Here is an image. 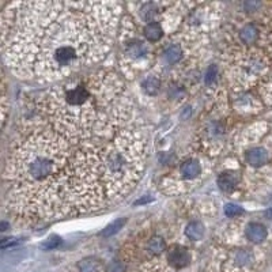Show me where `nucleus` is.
<instances>
[{
	"instance_id": "1",
	"label": "nucleus",
	"mask_w": 272,
	"mask_h": 272,
	"mask_svg": "<svg viewBox=\"0 0 272 272\" xmlns=\"http://www.w3.org/2000/svg\"><path fill=\"white\" fill-rule=\"evenodd\" d=\"M120 14L114 2H14L2 15L3 59L21 79H64L106 57Z\"/></svg>"
},
{
	"instance_id": "2",
	"label": "nucleus",
	"mask_w": 272,
	"mask_h": 272,
	"mask_svg": "<svg viewBox=\"0 0 272 272\" xmlns=\"http://www.w3.org/2000/svg\"><path fill=\"white\" fill-rule=\"evenodd\" d=\"M75 151L55 131H37L15 146L5 169L7 203L24 218L72 214L71 183Z\"/></svg>"
},
{
	"instance_id": "3",
	"label": "nucleus",
	"mask_w": 272,
	"mask_h": 272,
	"mask_svg": "<svg viewBox=\"0 0 272 272\" xmlns=\"http://www.w3.org/2000/svg\"><path fill=\"white\" fill-rule=\"evenodd\" d=\"M122 83L116 74L95 72L71 78L53 87L43 99L41 110L51 129L71 145L113 138L125 118L120 105Z\"/></svg>"
},
{
	"instance_id": "4",
	"label": "nucleus",
	"mask_w": 272,
	"mask_h": 272,
	"mask_svg": "<svg viewBox=\"0 0 272 272\" xmlns=\"http://www.w3.org/2000/svg\"><path fill=\"white\" fill-rule=\"evenodd\" d=\"M146 157L145 138L138 131L121 129L105 145H99V181L106 203L131 192L143 176Z\"/></svg>"
},
{
	"instance_id": "5",
	"label": "nucleus",
	"mask_w": 272,
	"mask_h": 272,
	"mask_svg": "<svg viewBox=\"0 0 272 272\" xmlns=\"http://www.w3.org/2000/svg\"><path fill=\"white\" fill-rule=\"evenodd\" d=\"M223 61L227 78L241 90L256 85L268 70L267 57L254 47L239 45L230 48L226 52Z\"/></svg>"
},
{
	"instance_id": "6",
	"label": "nucleus",
	"mask_w": 272,
	"mask_h": 272,
	"mask_svg": "<svg viewBox=\"0 0 272 272\" xmlns=\"http://www.w3.org/2000/svg\"><path fill=\"white\" fill-rule=\"evenodd\" d=\"M121 67L122 72L129 78H135L139 72L149 68L153 61V51L150 43L145 38L136 37L133 25L129 18H125L121 25Z\"/></svg>"
},
{
	"instance_id": "7",
	"label": "nucleus",
	"mask_w": 272,
	"mask_h": 272,
	"mask_svg": "<svg viewBox=\"0 0 272 272\" xmlns=\"http://www.w3.org/2000/svg\"><path fill=\"white\" fill-rule=\"evenodd\" d=\"M204 174H207L206 162L196 155H189L162 180V191L169 195L187 193L202 183Z\"/></svg>"
},
{
	"instance_id": "8",
	"label": "nucleus",
	"mask_w": 272,
	"mask_h": 272,
	"mask_svg": "<svg viewBox=\"0 0 272 272\" xmlns=\"http://www.w3.org/2000/svg\"><path fill=\"white\" fill-rule=\"evenodd\" d=\"M223 105H218L215 110L202 127V147L211 155L219 154L225 149L227 142L229 122L226 120L225 113L222 112Z\"/></svg>"
},
{
	"instance_id": "9",
	"label": "nucleus",
	"mask_w": 272,
	"mask_h": 272,
	"mask_svg": "<svg viewBox=\"0 0 272 272\" xmlns=\"http://www.w3.org/2000/svg\"><path fill=\"white\" fill-rule=\"evenodd\" d=\"M256 264V250L242 245L230 249L225 260V267L229 272H249Z\"/></svg>"
},
{
	"instance_id": "10",
	"label": "nucleus",
	"mask_w": 272,
	"mask_h": 272,
	"mask_svg": "<svg viewBox=\"0 0 272 272\" xmlns=\"http://www.w3.org/2000/svg\"><path fill=\"white\" fill-rule=\"evenodd\" d=\"M191 261H192L191 250L184 245H172L165 253V263L173 269H183L188 267Z\"/></svg>"
},
{
	"instance_id": "11",
	"label": "nucleus",
	"mask_w": 272,
	"mask_h": 272,
	"mask_svg": "<svg viewBox=\"0 0 272 272\" xmlns=\"http://www.w3.org/2000/svg\"><path fill=\"white\" fill-rule=\"evenodd\" d=\"M185 51H187L185 41H184V38H181L179 41L168 43V45L165 47L164 52H162V56H164V60L169 66H176V64H179L180 61L184 60Z\"/></svg>"
},
{
	"instance_id": "12",
	"label": "nucleus",
	"mask_w": 272,
	"mask_h": 272,
	"mask_svg": "<svg viewBox=\"0 0 272 272\" xmlns=\"http://www.w3.org/2000/svg\"><path fill=\"white\" fill-rule=\"evenodd\" d=\"M237 38H238L239 45L254 47V45L258 43V40L261 38V30H260V28H258L256 24L249 22V24L242 25V26L239 28Z\"/></svg>"
},
{
	"instance_id": "13",
	"label": "nucleus",
	"mask_w": 272,
	"mask_h": 272,
	"mask_svg": "<svg viewBox=\"0 0 272 272\" xmlns=\"http://www.w3.org/2000/svg\"><path fill=\"white\" fill-rule=\"evenodd\" d=\"M244 237L249 244L260 245L268 238V230L258 222H248L244 227Z\"/></svg>"
},
{
	"instance_id": "14",
	"label": "nucleus",
	"mask_w": 272,
	"mask_h": 272,
	"mask_svg": "<svg viewBox=\"0 0 272 272\" xmlns=\"http://www.w3.org/2000/svg\"><path fill=\"white\" fill-rule=\"evenodd\" d=\"M239 183H241V174L237 170H225L216 177L218 188L226 193L233 192L234 189H237L239 187Z\"/></svg>"
},
{
	"instance_id": "15",
	"label": "nucleus",
	"mask_w": 272,
	"mask_h": 272,
	"mask_svg": "<svg viewBox=\"0 0 272 272\" xmlns=\"http://www.w3.org/2000/svg\"><path fill=\"white\" fill-rule=\"evenodd\" d=\"M244 160L250 168H261L268 164L269 153L264 147H250L244 153Z\"/></svg>"
},
{
	"instance_id": "16",
	"label": "nucleus",
	"mask_w": 272,
	"mask_h": 272,
	"mask_svg": "<svg viewBox=\"0 0 272 272\" xmlns=\"http://www.w3.org/2000/svg\"><path fill=\"white\" fill-rule=\"evenodd\" d=\"M145 252L150 257H157L168 252V241L164 238V235L161 234H153L145 241Z\"/></svg>"
},
{
	"instance_id": "17",
	"label": "nucleus",
	"mask_w": 272,
	"mask_h": 272,
	"mask_svg": "<svg viewBox=\"0 0 272 272\" xmlns=\"http://www.w3.org/2000/svg\"><path fill=\"white\" fill-rule=\"evenodd\" d=\"M165 32H166V28L162 24V21H155L143 26V38L150 44L158 43L164 38Z\"/></svg>"
},
{
	"instance_id": "18",
	"label": "nucleus",
	"mask_w": 272,
	"mask_h": 272,
	"mask_svg": "<svg viewBox=\"0 0 272 272\" xmlns=\"http://www.w3.org/2000/svg\"><path fill=\"white\" fill-rule=\"evenodd\" d=\"M184 235L189 241H202L206 235V226L200 221L188 222L184 229Z\"/></svg>"
},
{
	"instance_id": "19",
	"label": "nucleus",
	"mask_w": 272,
	"mask_h": 272,
	"mask_svg": "<svg viewBox=\"0 0 272 272\" xmlns=\"http://www.w3.org/2000/svg\"><path fill=\"white\" fill-rule=\"evenodd\" d=\"M141 87L147 95L155 97L161 91V79L157 75L146 76L145 79L142 80Z\"/></svg>"
},
{
	"instance_id": "20",
	"label": "nucleus",
	"mask_w": 272,
	"mask_h": 272,
	"mask_svg": "<svg viewBox=\"0 0 272 272\" xmlns=\"http://www.w3.org/2000/svg\"><path fill=\"white\" fill-rule=\"evenodd\" d=\"M78 272H101L102 271V261L97 257H85L76 264Z\"/></svg>"
},
{
	"instance_id": "21",
	"label": "nucleus",
	"mask_w": 272,
	"mask_h": 272,
	"mask_svg": "<svg viewBox=\"0 0 272 272\" xmlns=\"http://www.w3.org/2000/svg\"><path fill=\"white\" fill-rule=\"evenodd\" d=\"M125 223H127L125 218H118L116 221H113L112 223H109V225L101 231V235H102V237H112V235L117 234L118 231L124 227Z\"/></svg>"
},
{
	"instance_id": "22",
	"label": "nucleus",
	"mask_w": 272,
	"mask_h": 272,
	"mask_svg": "<svg viewBox=\"0 0 272 272\" xmlns=\"http://www.w3.org/2000/svg\"><path fill=\"white\" fill-rule=\"evenodd\" d=\"M218 76H219V67H218V64H211V66L207 68L206 74H204V82H206V85H214L216 80H218Z\"/></svg>"
},
{
	"instance_id": "23",
	"label": "nucleus",
	"mask_w": 272,
	"mask_h": 272,
	"mask_svg": "<svg viewBox=\"0 0 272 272\" xmlns=\"http://www.w3.org/2000/svg\"><path fill=\"white\" fill-rule=\"evenodd\" d=\"M61 244H63L61 237L53 234L51 235V237H48V238L44 241L43 244H41V248H43L44 250H55V249L59 248Z\"/></svg>"
},
{
	"instance_id": "24",
	"label": "nucleus",
	"mask_w": 272,
	"mask_h": 272,
	"mask_svg": "<svg viewBox=\"0 0 272 272\" xmlns=\"http://www.w3.org/2000/svg\"><path fill=\"white\" fill-rule=\"evenodd\" d=\"M225 214L229 218H239L244 215V208L237 206L234 203H227L225 206Z\"/></svg>"
},
{
	"instance_id": "25",
	"label": "nucleus",
	"mask_w": 272,
	"mask_h": 272,
	"mask_svg": "<svg viewBox=\"0 0 272 272\" xmlns=\"http://www.w3.org/2000/svg\"><path fill=\"white\" fill-rule=\"evenodd\" d=\"M127 271V265L121 260H113L106 265L105 272H125Z\"/></svg>"
},
{
	"instance_id": "26",
	"label": "nucleus",
	"mask_w": 272,
	"mask_h": 272,
	"mask_svg": "<svg viewBox=\"0 0 272 272\" xmlns=\"http://www.w3.org/2000/svg\"><path fill=\"white\" fill-rule=\"evenodd\" d=\"M261 7H263V3H260V2H245V3H242V9L246 13H256Z\"/></svg>"
},
{
	"instance_id": "27",
	"label": "nucleus",
	"mask_w": 272,
	"mask_h": 272,
	"mask_svg": "<svg viewBox=\"0 0 272 272\" xmlns=\"http://www.w3.org/2000/svg\"><path fill=\"white\" fill-rule=\"evenodd\" d=\"M19 244V239L15 238V237H10V238H5L0 244V248L2 249H10L15 246V245Z\"/></svg>"
}]
</instances>
